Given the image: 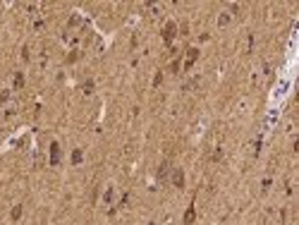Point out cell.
<instances>
[{"label": "cell", "instance_id": "9", "mask_svg": "<svg viewBox=\"0 0 299 225\" xmlns=\"http://www.w3.org/2000/svg\"><path fill=\"white\" fill-rule=\"evenodd\" d=\"M160 81H163V74H156V79H153V86H158Z\"/></svg>", "mask_w": 299, "mask_h": 225}, {"label": "cell", "instance_id": "1", "mask_svg": "<svg viewBox=\"0 0 299 225\" xmlns=\"http://www.w3.org/2000/svg\"><path fill=\"white\" fill-rule=\"evenodd\" d=\"M172 36H175V24H168V27L163 29V38H165V43H170Z\"/></svg>", "mask_w": 299, "mask_h": 225}, {"label": "cell", "instance_id": "5", "mask_svg": "<svg viewBox=\"0 0 299 225\" xmlns=\"http://www.w3.org/2000/svg\"><path fill=\"white\" fill-rule=\"evenodd\" d=\"M50 153H53V158H50V163H53V165H58V156H60V146L55 144H50Z\"/></svg>", "mask_w": 299, "mask_h": 225}, {"label": "cell", "instance_id": "4", "mask_svg": "<svg viewBox=\"0 0 299 225\" xmlns=\"http://www.w3.org/2000/svg\"><path fill=\"white\" fill-rule=\"evenodd\" d=\"M194 218H196V211H194V206L187 208V213H184V225H191L194 223Z\"/></svg>", "mask_w": 299, "mask_h": 225}, {"label": "cell", "instance_id": "3", "mask_svg": "<svg viewBox=\"0 0 299 225\" xmlns=\"http://www.w3.org/2000/svg\"><path fill=\"white\" fill-rule=\"evenodd\" d=\"M196 58H199V50H196V48H189V60L184 63V70H189L191 65H194V60H196Z\"/></svg>", "mask_w": 299, "mask_h": 225}, {"label": "cell", "instance_id": "2", "mask_svg": "<svg viewBox=\"0 0 299 225\" xmlns=\"http://www.w3.org/2000/svg\"><path fill=\"white\" fill-rule=\"evenodd\" d=\"M172 182H175V187H184V172H182V170H175Z\"/></svg>", "mask_w": 299, "mask_h": 225}, {"label": "cell", "instance_id": "8", "mask_svg": "<svg viewBox=\"0 0 299 225\" xmlns=\"http://www.w3.org/2000/svg\"><path fill=\"white\" fill-rule=\"evenodd\" d=\"M19 216H22V206H15V211H12V218H15V220H17Z\"/></svg>", "mask_w": 299, "mask_h": 225}, {"label": "cell", "instance_id": "6", "mask_svg": "<svg viewBox=\"0 0 299 225\" xmlns=\"http://www.w3.org/2000/svg\"><path fill=\"white\" fill-rule=\"evenodd\" d=\"M72 163H82V151H79V149L72 153Z\"/></svg>", "mask_w": 299, "mask_h": 225}, {"label": "cell", "instance_id": "7", "mask_svg": "<svg viewBox=\"0 0 299 225\" xmlns=\"http://www.w3.org/2000/svg\"><path fill=\"white\" fill-rule=\"evenodd\" d=\"M22 84H24V77H22V74H17V77H15V86H17V89H19V86H22Z\"/></svg>", "mask_w": 299, "mask_h": 225}]
</instances>
